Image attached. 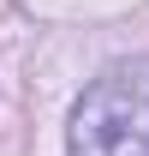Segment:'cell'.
Wrapping results in <instances>:
<instances>
[{"mask_svg": "<svg viewBox=\"0 0 149 156\" xmlns=\"http://www.w3.org/2000/svg\"><path fill=\"white\" fill-rule=\"evenodd\" d=\"M66 156H149V54L113 60L72 108Z\"/></svg>", "mask_w": 149, "mask_h": 156, "instance_id": "cell-1", "label": "cell"}]
</instances>
